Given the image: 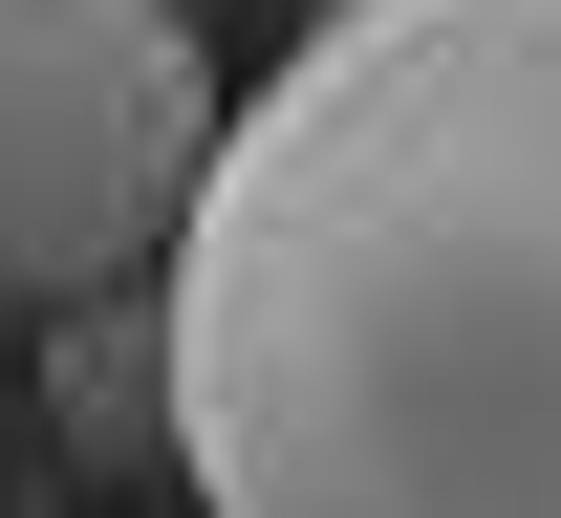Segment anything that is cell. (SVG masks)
Returning <instances> with one entry per match:
<instances>
[{
	"label": "cell",
	"mask_w": 561,
	"mask_h": 518,
	"mask_svg": "<svg viewBox=\"0 0 561 518\" xmlns=\"http://www.w3.org/2000/svg\"><path fill=\"white\" fill-rule=\"evenodd\" d=\"M195 518H561V0H324L151 281Z\"/></svg>",
	"instance_id": "cell-1"
},
{
	"label": "cell",
	"mask_w": 561,
	"mask_h": 518,
	"mask_svg": "<svg viewBox=\"0 0 561 518\" xmlns=\"http://www.w3.org/2000/svg\"><path fill=\"white\" fill-rule=\"evenodd\" d=\"M238 87L195 66V0H0V302L173 281Z\"/></svg>",
	"instance_id": "cell-2"
}]
</instances>
